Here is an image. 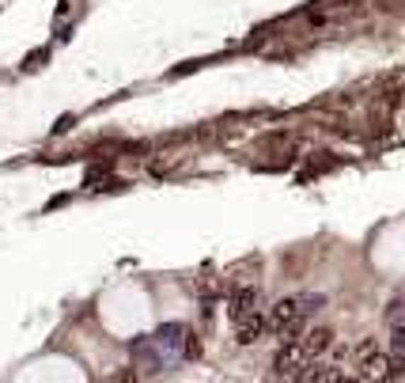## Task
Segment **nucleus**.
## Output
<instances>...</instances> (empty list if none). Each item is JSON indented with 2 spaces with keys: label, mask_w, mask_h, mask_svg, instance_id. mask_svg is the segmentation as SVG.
Returning a JSON list of instances; mask_svg holds the SVG:
<instances>
[{
  "label": "nucleus",
  "mask_w": 405,
  "mask_h": 383,
  "mask_svg": "<svg viewBox=\"0 0 405 383\" xmlns=\"http://www.w3.org/2000/svg\"><path fill=\"white\" fill-rule=\"evenodd\" d=\"M266 331H269L266 319H261V315L254 311V315H246V319H239V323H235V342H239V345H254Z\"/></svg>",
  "instance_id": "3"
},
{
  "label": "nucleus",
  "mask_w": 405,
  "mask_h": 383,
  "mask_svg": "<svg viewBox=\"0 0 405 383\" xmlns=\"http://www.w3.org/2000/svg\"><path fill=\"white\" fill-rule=\"evenodd\" d=\"M330 345H333V331H330V326H314V331L303 338V349H307L311 357H322Z\"/></svg>",
  "instance_id": "5"
},
{
  "label": "nucleus",
  "mask_w": 405,
  "mask_h": 383,
  "mask_svg": "<svg viewBox=\"0 0 405 383\" xmlns=\"http://www.w3.org/2000/svg\"><path fill=\"white\" fill-rule=\"evenodd\" d=\"M307 360H311V353L303 349V338H292V342H284V349L277 353V372L280 376H303Z\"/></svg>",
  "instance_id": "1"
},
{
  "label": "nucleus",
  "mask_w": 405,
  "mask_h": 383,
  "mask_svg": "<svg viewBox=\"0 0 405 383\" xmlns=\"http://www.w3.org/2000/svg\"><path fill=\"white\" fill-rule=\"evenodd\" d=\"M258 289L254 284H246V289H239V292H232V300H227V315L239 323V319H246V315H254L258 311Z\"/></svg>",
  "instance_id": "2"
},
{
  "label": "nucleus",
  "mask_w": 405,
  "mask_h": 383,
  "mask_svg": "<svg viewBox=\"0 0 405 383\" xmlns=\"http://www.w3.org/2000/svg\"><path fill=\"white\" fill-rule=\"evenodd\" d=\"M387 365H390V357H382L367 345V357L360 360V379H382L387 376Z\"/></svg>",
  "instance_id": "4"
}]
</instances>
